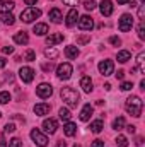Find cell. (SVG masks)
Here are the masks:
<instances>
[{"instance_id":"cell-22","label":"cell","mask_w":145,"mask_h":147,"mask_svg":"<svg viewBox=\"0 0 145 147\" xmlns=\"http://www.w3.org/2000/svg\"><path fill=\"white\" fill-rule=\"evenodd\" d=\"M14 41H15L17 45H28V43H29V36H28V33L21 31V33H17V34L14 36Z\"/></svg>"},{"instance_id":"cell-9","label":"cell","mask_w":145,"mask_h":147,"mask_svg":"<svg viewBox=\"0 0 145 147\" xmlns=\"http://www.w3.org/2000/svg\"><path fill=\"white\" fill-rule=\"evenodd\" d=\"M99 72L103 74L104 77L111 75V74L114 72V63H113L111 60H103V62H99Z\"/></svg>"},{"instance_id":"cell-5","label":"cell","mask_w":145,"mask_h":147,"mask_svg":"<svg viewBox=\"0 0 145 147\" xmlns=\"http://www.w3.org/2000/svg\"><path fill=\"white\" fill-rule=\"evenodd\" d=\"M132 28H133V17H132L130 14H123L121 19H119V22H118V29L123 31V33H126V31H130Z\"/></svg>"},{"instance_id":"cell-50","label":"cell","mask_w":145,"mask_h":147,"mask_svg":"<svg viewBox=\"0 0 145 147\" xmlns=\"http://www.w3.org/2000/svg\"><path fill=\"white\" fill-rule=\"evenodd\" d=\"M56 147H67V142L65 140H58L56 142Z\"/></svg>"},{"instance_id":"cell-48","label":"cell","mask_w":145,"mask_h":147,"mask_svg":"<svg viewBox=\"0 0 145 147\" xmlns=\"http://www.w3.org/2000/svg\"><path fill=\"white\" fill-rule=\"evenodd\" d=\"M126 130H128L130 134H135V130H137V127H135V125H128V127H126Z\"/></svg>"},{"instance_id":"cell-33","label":"cell","mask_w":145,"mask_h":147,"mask_svg":"<svg viewBox=\"0 0 145 147\" xmlns=\"http://www.w3.org/2000/svg\"><path fill=\"white\" fill-rule=\"evenodd\" d=\"M89 41H91V34H80V36H77V45H85Z\"/></svg>"},{"instance_id":"cell-19","label":"cell","mask_w":145,"mask_h":147,"mask_svg":"<svg viewBox=\"0 0 145 147\" xmlns=\"http://www.w3.org/2000/svg\"><path fill=\"white\" fill-rule=\"evenodd\" d=\"M62 41H63V34H60V33H55V34L46 36V45H50V46L58 45V43H62Z\"/></svg>"},{"instance_id":"cell-12","label":"cell","mask_w":145,"mask_h":147,"mask_svg":"<svg viewBox=\"0 0 145 147\" xmlns=\"http://www.w3.org/2000/svg\"><path fill=\"white\" fill-rule=\"evenodd\" d=\"M99 10H101V14H103L104 17H109V16L113 14V2H111V0H103V2L99 3Z\"/></svg>"},{"instance_id":"cell-16","label":"cell","mask_w":145,"mask_h":147,"mask_svg":"<svg viewBox=\"0 0 145 147\" xmlns=\"http://www.w3.org/2000/svg\"><path fill=\"white\" fill-rule=\"evenodd\" d=\"M77 19H79V12H77V9H70V10H68V14H67L65 24H67L68 28H72L73 24L77 22Z\"/></svg>"},{"instance_id":"cell-29","label":"cell","mask_w":145,"mask_h":147,"mask_svg":"<svg viewBox=\"0 0 145 147\" xmlns=\"http://www.w3.org/2000/svg\"><path fill=\"white\" fill-rule=\"evenodd\" d=\"M58 115H60V118H62L63 121H70V118H72L70 111L67 110V108H60V111H58Z\"/></svg>"},{"instance_id":"cell-45","label":"cell","mask_w":145,"mask_h":147,"mask_svg":"<svg viewBox=\"0 0 145 147\" xmlns=\"http://www.w3.org/2000/svg\"><path fill=\"white\" fill-rule=\"evenodd\" d=\"M114 75H116V79H119V80L125 79V72H123V70H118V74H114Z\"/></svg>"},{"instance_id":"cell-43","label":"cell","mask_w":145,"mask_h":147,"mask_svg":"<svg viewBox=\"0 0 145 147\" xmlns=\"http://www.w3.org/2000/svg\"><path fill=\"white\" fill-rule=\"evenodd\" d=\"M132 87H133L132 82H123V84H121V91H130Z\"/></svg>"},{"instance_id":"cell-11","label":"cell","mask_w":145,"mask_h":147,"mask_svg":"<svg viewBox=\"0 0 145 147\" xmlns=\"http://www.w3.org/2000/svg\"><path fill=\"white\" fill-rule=\"evenodd\" d=\"M79 28H80L82 31H91V29L94 28V21H92V17H89V16H82V17H79Z\"/></svg>"},{"instance_id":"cell-20","label":"cell","mask_w":145,"mask_h":147,"mask_svg":"<svg viewBox=\"0 0 145 147\" xmlns=\"http://www.w3.org/2000/svg\"><path fill=\"white\" fill-rule=\"evenodd\" d=\"M63 132H65L67 137H73V135L77 134V125L72 123V121H67V123L63 125Z\"/></svg>"},{"instance_id":"cell-8","label":"cell","mask_w":145,"mask_h":147,"mask_svg":"<svg viewBox=\"0 0 145 147\" xmlns=\"http://www.w3.org/2000/svg\"><path fill=\"white\" fill-rule=\"evenodd\" d=\"M19 77H21L22 82L29 84V82H33V79H34V70H33L31 67H21V70H19Z\"/></svg>"},{"instance_id":"cell-31","label":"cell","mask_w":145,"mask_h":147,"mask_svg":"<svg viewBox=\"0 0 145 147\" xmlns=\"http://www.w3.org/2000/svg\"><path fill=\"white\" fill-rule=\"evenodd\" d=\"M116 146L118 147H128V139H126L125 135H118V139H116Z\"/></svg>"},{"instance_id":"cell-37","label":"cell","mask_w":145,"mask_h":147,"mask_svg":"<svg viewBox=\"0 0 145 147\" xmlns=\"http://www.w3.org/2000/svg\"><path fill=\"white\" fill-rule=\"evenodd\" d=\"M138 38H140V39H145V28H144V21H140V24H138Z\"/></svg>"},{"instance_id":"cell-23","label":"cell","mask_w":145,"mask_h":147,"mask_svg":"<svg viewBox=\"0 0 145 147\" xmlns=\"http://www.w3.org/2000/svg\"><path fill=\"white\" fill-rule=\"evenodd\" d=\"M15 7V3L10 0V2H0V14H9L12 12V9Z\"/></svg>"},{"instance_id":"cell-17","label":"cell","mask_w":145,"mask_h":147,"mask_svg":"<svg viewBox=\"0 0 145 147\" xmlns=\"http://www.w3.org/2000/svg\"><path fill=\"white\" fill-rule=\"evenodd\" d=\"M80 87H82V91L84 92H92V80H91V77H87V75H84L82 79H80Z\"/></svg>"},{"instance_id":"cell-2","label":"cell","mask_w":145,"mask_h":147,"mask_svg":"<svg viewBox=\"0 0 145 147\" xmlns=\"http://www.w3.org/2000/svg\"><path fill=\"white\" fill-rule=\"evenodd\" d=\"M125 108H126V111H128L132 116L138 118V116L142 115L144 103H142V99H140L138 96H130V98L126 99V103H125Z\"/></svg>"},{"instance_id":"cell-18","label":"cell","mask_w":145,"mask_h":147,"mask_svg":"<svg viewBox=\"0 0 145 147\" xmlns=\"http://www.w3.org/2000/svg\"><path fill=\"white\" fill-rule=\"evenodd\" d=\"M33 33H34L36 36H44V34L48 33V24H44V22H38V24H34Z\"/></svg>"},{"instance_id":"cell-35","label":"cell","mask_w":145,"mask_h":147,"mask_svg":"<svg viewBox=\"0 0 145 147\" xmlns=\"http://www.w3.org/2000/svg\"><path fill=\"white\" fill-rule=\"evenodd\" d=\"M84 7H85V10H94L96 9V2L94 0H85L84 2Z\"/></svg>"},{"instance_id":"cell-55","label":"cell","mask_w":145,"mask_h":147,"mask_svg":"<svg viewBox=\"0 0 145 147\" xmlns=\"http://www.w3.org/2000/svg\"><path fill=\"white\" fill-rule=\"evenodd\" d=\"M73 147H80V146H79V144H75V146H73Z\"/></svg>"},{"instance_id":"cell-7","label":"cell","mask_w":145,"mask_h":147,"mask_svg":"<svg viewBox=\"0 0 145 147\" xmlns=\"http://www.w3.org/2000/svg\"><path fill=\"white\" fill-rule=\"evenodd\" d=\"M36 94L41 98V99H46V98H50V96L53 94V87H51V84H46V82L39 84V86L36 87Z\"/></svg>"},{"instance_id":"cell-3","label":"cell","mask_w":145,"mask_h":147,"mask_svg":"<svg viewBox=\"0 0 145 147\" xmlns=\"http://www.w3.org/2000/svg\"><path fill=\"white\" fill-rule=\"evenodd\" d=\"M38 17H41V10L36 7H28L26 10L21 12V19L26 22V24H31L33 21H36Z\"/></svg>"},{"instance_id":"cell-15","label":"cell","mask_w":145,"mask_h":147,"mask_svg":"<svg viewBox=\"0 0 145 147\" xmlns=\"http://www.w3.org/2000/svg\"><path fill=\"white\" fill-rule=\"evenodd\" d=\"M51 111V106L48 105V103H39L34 106V113H36L38 116H44V115H48Z\"/></svg>"},{"instance_id":"cell-38","label":"cell","mask_w":145,"mask_h":147,"mask_svg":"<svg viewBox=\"0 0 145 147\" xmlns=\"http://www.w3.org/2000/svg\"><path fill=\"white\" fill-rule=\"evenodd\" d=\"M22 146V142H21V139H17V137H14L10 142H9V147H21Z\"/></svg>"},{"instance_id":"cell-32","label":"cell","mask_w":145,"mask_h":147,"mask_svg":"<svg viewBox=\"0 0 145 147\" xmlns=\"http://www.w3.org/2000/svg\"><path fill=\"white\" fill-rule=\"evenodd\" d=\"M9 101H10V94L7 91H2L0 92V105H7Z\"/></svg>"},{"instance_id":"cell-27","label":"cell","mask_w":145,"mask_h":147,"mask_svg":"<svg viewBox=\"0 0 145 147\" xmlns=\"http://www.w3.org/2000/svg\"><path fill=\"white\" fill-rule=\"evenodd\" d=\"M2 22L5 24V26H12L14 22H15V17L9 12V14H3V17H2Z\"/></svg>"},{"instance_id":"cell-47","label":"cell","mask_w":145,"mask_h":147,"mask_svg":"<svg viewBox=\"0 0 145 147\" xmlns=\"http://www.w3.org/2000/svg\"><path fill=\"white\" fill-rule=\"evenodd\" d=\"M0 147H7V144H5V137H3V134H0Z\"/></svg>"},{"instance_id":"cell-28","label":"cell","mask_w":145,"mask_h":147,"mask_svg":"<svg viewBox=\"0 0 145 147\" xmlns=\"http://www.w3.org/2000/svg\"><path fill=\"white\" fill-rule=\"evenodd\" d=\"M123 127H125V118H123V116H118V118L113 121V128H114V130H123Z\"/></svg>"},{"instance_id":"cell-42","label":"cell","mask_w":145,"mask_h":147,"mask_svg":"<svg viewBox=\"0 0 145 147\" xmlns=\"http://www.w3.org/2000/svg\"><path fill=\"white\" fill-rule=\"evenodd\" d=\"M91 147H104V140H101V139H96V140L91 144Z\"/></svg>"},{"instance_id":"cell-6","label":"cell","mask_w":145,"mask_h":147,"mask_svg":"<svg viewBox=\"0 0 145 147\" xmlns=\"http://www.w3.org/2000/svg\"><path fill=\"white\" fill-rule=\"evenodd\" d=\"M31 139H33V142H34L38 147H46L48 146V137H46L44 134H41L38 128L31 130Z\"/></svg>"},{"instance_id":"cell-26","label":"cell","mask_w":145,"mask_h":147,"mask_svg":"<svg viewBox=\"0 0 145 147\" xmlns=\"http://www.w3.org/2000/svg\"><path fill=\"white\" fill-rule=\"evenodd\" d=\"M137 65H138V70L142 74H145V53H138V57H137Z\"/></svg>"},{"instance_id":"cell-10","label":"cell","mask_w":145,"mask_h":147,"mask_svg":"<svg viewBox=\"0 0 145 147\" xmlns=\"http://www.w3.org/2000/svg\"><path fill=\"white\" fill-rule=\"evenodd\" d=\"M56 128H58V121L55 120V118H46L44 121H43V130L46 132V134H55L56 132Z\"/></svg>"},{"instance_id":"cell-21","label":"cell","mask_w":145,"mask_h":147,"mask_svg":"<svg viewBox=\"0 0 145 147\" xmlns=\"http://www.w3.org/2000/svg\"><path fill=\"white\" fill-rule=\"evenodd\" d=\"M130 58H132V53H130L128 50H121V51H118V55H116V60H118L119 63H126Z\"/></svg>"},{"instance_id":"cell-40","label":"cell","mask_w":145,"mask_h":147,"mask_svg":"<svg viewBox=\"0 0 145 147\" xmlns=\"http://www.w3.org/2000/svg\"><path fill=\"white\" fill-rule=\"evenodd\" d=\"M79 2H80V0H63V3H65V5H70L72 9H75V5H79Z\"/></svg>"},{"instance_id":"cell-52","label":"cell","mask_w":145,"mask_h":147,"mask_svg":"<svg viewBox=\"0 0 145 147\" xmlns=\"http://www.w3.org/2000/svg\"><path fill=\"white\" fill-rule=\"evenodd\" d=\"M24 2H26V5H29V7H31V5H34V3H36L38 0H24Z\"/></svg>"},{"instance_id":"cell-51","label":"cell","mask_w":145,"mask_h":147,"mask_svg":"<svg viewBox=\"0 0 145 147\" xmlns=\"http://www.w3.org/2000/svg\"><path fill=\"white\" fill-rule=\"evenodd\" d=\"M137 146H142L144 144V137H137V142H135Z\"/></svg>"},{"instance_id":"cell-36","label":"cell","mask_w":145,"mask_h":147,"mask_svg":"<svg viewBox=\"0 0 145 147\" xmlns=\"http://www.w3.org/2000/svg\"><path fill=\"white\" fill-rule=\"evenodd\" d=\"M3 132H5V134H14V132H15V125H14V123H7V125L3 127Z\"/></svg>"},{"instance_id":"cell-39","label":"cell","mask_w":145,"mask_h":147,"mask_svg":"<svg viewBox=\"0 0 145 147\" xmlns=\"http://www.w3.org/2000/svg\"><path fill=\"white\" fill-rule=\"evenodd\" d=\"M109 43L114 45V46H119V45H121V39H119L118 36H111L109 38Z\"/></svg>"},{"instance_id":"cell-4","label":"cell","mask_w":145,"mask_h":147,"mask_svg":"<svg viewBox=\"0 0 145 147\" xmlns=\"http://www.w3.org/2000/svg\"><path fill=\"white\" fill-rule=\"evenodd\" d=\"M72 65L70 63H60L58 67H56V75H58V79L60 80H68L70 77H72Z\"/></svg>"},{"instance_id":"cell-56","label":"cell","mask_w":145,"mask_h":147,"mask_svg":"<svg viewBox=\"0 0 145 147\" xmlns=\"http://www.w3.org/2000/svg\"><path fill=\"white\" fill-rule=\"evenodd\" d=\"M140 3H144V0H140Z\"/></svg>"},{"instance_id":"cell-54","label":"cell","mask_w":145,"mask_h":147,"mask_svg":"<svg viewBox=\"0 0 145 147\" xmlns=\"http://www.w3.org/2000/svg\"><path fill=\"white\" fill-rule=\"evenodd\" d=\"M140 87H142V89H145V80H144V79L140 80Z\"/></svg>"},{"instance_id":"cell-41","label":"cell","mask_w":145,"mask_h":147,"mask_svg":"<svg viewBox=\"0 0 145 147\" xmlns=\"http://www.w3.org/2000/svg\"><path fill=\"white\" fill-rule=\"evenodd\" d=\"M2 53H3V55H10V53H14V46H3V48H2Z\"/></svg>"},{"instance_id":"cell-49","label":"cell","mask_w":145,"mask_h":147,"mask_svg":"<svg viewBox=\"0 0 145 147\" xmlns=\"http://www.w3.org/2000/svg\"><path fill=\"white\" fill-rule=\"evenodd\" d=\"M5 63H7V60H5L3 57H0V69H3V67H5Z\"/></svg>"},{"instance_id":"cell-34","label":"cell","mask_w":145,"mask_h":147,"mask_svg":"<svg viewBox=\"0 0 145 147\" xmlns=\"http://www.w3.org/2000/svg\"><path fill=\"white\" fill-rule=\"evenodd\" d=\"M24 60H28V62H34V60H36V53H34L33 50H28L26 55H24Z\"/></svg>"},{"instance_id":"cell-25","label":"cell","mask_w":145,"mask_h":147,"mask_svg":"<svg viewBox=\"0 0 145 147\" xmlns=\"http://www.w3.org/2000/svg\"><path fill=\"white\" fill-rule=\"evenodd\" d=\"M65 57L70 58V60L77 58V57H79V48H77V46H67V48H65Z\"/></svg>"},{"instance_id":"cell-57","label":"cell","mask_w":145,"mask_h":147,"mask_svg":"<svg viewBox=\"0 0 145 147\" xmlns=\"http://www.w3.org/2000/svg\"><path fill=\"white\" fill-rule=\"evenodd\" d=\"M0 118H2V113H0Z\"/></svg>"},{"instance_id":"cell-53","label":"cell","mask_w":145,"mask_h":147,"mask_svg":"<svg viewBox=\"0 0 145 147\" xmlns=\"http://www.w3.org/2000/svg\"><path fill=\"white\" fill-rule=\"evenodd\" d=\"M128 2H130V0H118L119 5H125V3H128Z\"/></svg>"},{"instance_id":"cell-1","label":"cell","mask_w":145,"mask_h":147,"mask_svg":"<svg viewBox=\"0 0 145 147\" xmlns=\"http://www.w3.org/2000/svg\"><path fill=\"white\" fill-rule=\"evenodd\" d=\"M63 103L68 106V108H77L79 101H80V96L79 92L73 89V87H62V92H60Z\"/></svg>"},{"instance_id":"cell-46","label":"cell","mask_w":145,"mask_h":147,"mask_svg":"<svg viewBox=\"0 0 145 147\" xmlns=\"http://www.w3.org/2000/svg\"><path fill=\"white\" fill-rule=\"evenodd\" d=\"M51 69H53V63H51V62H50V63H44V65H43V70H46V72H48V70H51Z\"/></svg>"},{"instance_id":"cell-30","label":"cell","mask_w":145,"mask_h":147,"mask_svg":"<svg viewBox=\"0 0 145 147\" xmlns=\"http://www.w3.org/2000/svg\"><path fill=\"white\" fill-rule=\"evenodd\" d=\"M44 57L53 60V58L58 57V50H55V48H48V50H44Z\"/></svg>"},{"instance_id":"cell-44","label":"cell","mask_w":145,"mask_h":147,"mask_svg":"<svg viewBox=\"0 0 145 147\" xmlns=\"http://www.w3.org/2000/svg\"><path fill=\"white\" fill-rule=\"evenodd\" d=\"M144 14H145V7L140 5V7H138V19H140V21H144Z\"/></svg>"},{"instance_id":"cell-13","label":"cell","mask_w":145,"mask_h":147,"mask_svg":"<svg viewBox=\"0 0 145 147\" xmlns=\"http://www.w3.org/2000/svg\"><path fill=\"white\" fill-rule=\"evenodd\" d=\"M48 16H50V19L55 22V24H58V22H62V19H63V14H62V10L58 9V7H53L50 12H48Z\"/></svg>"},{"instance_id":"cell-24","label":"cell","mask_w":145,"mask_h":147,"mask_svg":"<svg viewBox=\"0 0 145 147\" xmlns=\"http://www.w3.org/2000/svg\"><path fill=\"white\" fill-rule=\"evenodd\" d=\"M91 132H94V134H99V132H103V128H104V123H103V120H94L92 123H91Z\"/></svg>"},{"instance_id":"cell-14","label":"cell","mask_w":145,"mask_h":147,"mask_svg":"<svg viewBox=\"0 0 145 147\" xmlns=\"http://www.w3.org/2000/svg\"><path fill=\"white\" fill-rule=\"evenodd\" d=\"M92 113H94V108L91 106V105H85L82 111H80V115H79V118L82 120V121H89L91 120V116H92Z\"/></svg>"}]
</instances>
